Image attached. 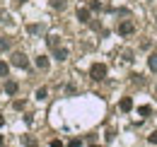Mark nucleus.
I'll return each mask as SVG.
<instances>
[{"mask_svg": "<svg viewBox=\"0 0 157 147\" xmlns=\"http://www.w3.org/2000/svg\"><path fill=\"white\" fill-rule=\"evenodd\" d=\"M34 63H36V68H39V70H48V65H51L46 55H36V60H34Z\"/></svg>", "mask_w": 157, "mask_h": 147, "instance_id": "6e6552de", "label": "nucleus"}, {"mask_svg": "<svg viewBox=\"0 0 157 147\" xmlns=\"http://www.w3.org/2000/svg\"><path fill=\"white\" fill-rule=\"evenodd\" d=\"M123 60L131 63V60H133V53H131V51H123Z\"/></svg>", "mask_w": 157, "mask_h": 147, "instance_id": "a211bd4d", "label": "nucleus"}, {"mask_svg": "<svg viewBox=\"0 0 157 147\" xmlns=\"http://www.w3.org/2000/svg\"><path fill=\"white\" fill-rule=\"evenodd\" d=\"M155 19H157V17H155Z\"/></svg>", "mask_w": 157, "mask_h": 147, "instance_id": "bb28decb", "label": "nucleus"}, {"mask_svg": "<svg viewBox=\"0 0 157 147\" xmlns=\"http://www.w3.org/2000/svg\"><path fill=\"white\" fill-rule=\"evenodd\" d=\"M140 116H143V118L152 116V106H140Z\"/></svg>", "mask_w": 157, "mask_h": 147, "instance_id": "4468645a", "label": "nucleus"}, {"mask_svg": "<svg viewBox=\"0 0 157 147\" xmlns=\"http://www.w3.org/2000/svg\"><path fill=\"white\" fill-rule=\"evenodd\" d=\"M2 145H5V138H2V135H0V147H2Z\"/></svg>", "mask_w": 157, "mask_h": 147, "instance_id": "5701e85b", "label": "nucleus"}, {"mask_svg": "<svg viewBox=\"0 0 157 147\" xmlns=\"http://www.w3.org/2000/svg\"><path fill=\"white\" fill-rule=\"evenodd\" d=\"M78 19L82 22V24H90V19H92L90 10H87V7H78Z\"/></svg>", "mask_w": 157, "mask_h": 147, "instance_id": "20e7f679", "label": "nucleus"}, {"mask_svg": "<svg viewBox=\"0 0 157 147\" xmlns=\"http://www.w3.org/2000/svg\"><path fill=\"white\" fill-rule=\"evenodd\" d=\"M147 142H152V145H157V130H155V133H150V138H147Z\"/></svg>", "mask_w": 157, "mask_h": 147, "instance_id": "6ab92c4d", "label": "nucleus"}, {"mask_svg": "<svg viewBox=\"0 0 157 147\" xmlns=\"http://www.w3.org/2000/svg\"><path fill=\"white\" fill-rule=\"evenodd\" d=\"M133 82H136V85H143V82H145V80H143V77H140V75H133Z\"/></svg>", "mask_w": 157, "mask_h": 147, "instance_id": "aec40b11", "label": "nucleus"}, {"mask_svg": "<svg viewBox=\"0 0 157 147\" xmlns=\"http://www.w3.org/2000/svg\"><path fill=\"white\" fill-rule=\"evenodd\" d=\"M147 68H150V73H157V53H150V58H147Z\"/></svg>", "mask_w": 157, "mask_h": 147, "instance_id": "1a4fd4ad", "label": "nucleus"}, {"mask_svg": "<svg viewBox=\"0 0 157 147\" xmlns=\"http://www.w3.org/2000/svg\"><path fill=\"white\" fill-rule=\"evenodd\" d=\"M17 89H20V85H17L15 80H7V82H5V92L10 94V96H15V94H17Z\"/></svg>", "mask_w": 157, "mask_h": 147, "instance_id": "423d86ee", "label": "nucleus"}, {"mask_svg": "<svg viewBox=\"0 0 157 147\" xmlns=\"http://www.w3.org/2000/svg\"><path fill=\"white\" fill-rule=\"evenodd\" d=\"M46 96H48V89H46V87H39V89H36V99H41V101H44Z\"/></svg>", "mask_w": 157, "mask_h": 147, "instance_id": "ddd939ff", "label": "nucleus"}, {"mask_svg": "<svg viewBox=\"0 0 157 147\" xmlns=\"http://www.w3.org/2000/svg\"><path fill=\"white\" fill-rule=\"evenodd\" d=\"M90 147H101V145H94V142H92V145H90Z\"/></svg>", "mask_w": 157, "mask_h": 147, "instance_id": "b1692460", "label": "nucleus"}, {"mask_svg": "<svg viewBox=\"0 0 157 147\" xmlns=\"http://www.w3.org/2000/svg\"><path fill=\"white\" fill-rule=\"evenodd\" d=\"M29 147H39V145H29Z\"/></svg>", "mask_w": 157, "mask_h": 147, "instance_id": "a878e982", "label": "nucleus"}, {"mask_svg": "<svg viewBox=\"0 0 157 147\" xmlns=\"http://www.w3.org/2000/svg\"><path fill=\"white\" fill-rule=\"evenodd\" d=\"M5 48H10V39H7V36L0 39V51H5Z\"/></svg>", "mask_w": 157, "mask_h": 147, "instance_id": "2eb2a0df", "label": "nucleus"}, {"mask_svg": "<svg viewBox=\"0 0 157 147\" xmlns=\"http://www.w3.org/2000/svg\"><path fill=\"white\" fill-rule=\"evenodd\" d=\"M82 145V140H80V138H75V140H70V142H68V147H80Z\"/></svg>", "mask_w": 157, "mask_h": 147, "instance_id": "f3484780", "label": "nucleus"}, {"mask_svg": "<svg viewBox=\"0 0 157 147\" xmlns=\"http://www.w3.org/2000/svg\"><path fill=\"white\" fill-rule=\"evenodd\" d=\"M53 58L56 60H68V48L65 46H56L53 48Z\"/></svg>", "mask_w": 157, "mask_h": 147, "instance_id": "39448f33", "label": "nucleus"}, {"mask_svg": "<svg viewBox=\"0 0 157 147\" xmlns=\"http://www.w3.org/2000/svg\"><path fill=\"white\" fill-rule=\"evenodd\" d=\"M90 77H92L94 82H101V80L106 77V65H104V63H92V65H90Z\"/></svg>", "mask_w": 157, "mask_h": 147, "instance_id": "f257e3e1", "label": "nucleus"}, {"mask_svg": "<svg viewBox=\"0 0 157 147\" xmlns=\"http://www.w3.org/2000/svg\"><path fill=\"white\" fill-rule=\"evenodd\" d=\"M90 10H94V12L101 10V2H99V0H92V2H90Z\"/></svg>", "mask_w": 157, "mask_h": 147, "instance_id": "dca6fc26", "label": "nucleus"}, {"mask_svg": "<svg viewBox=\"0 0 157 147\" xmlns=\"http://www.w3.org/2000/svg\"><path fill=\"white\" fill-rule=\"evenodd\" d=\"M12 65H15V68H22V70H27V68H29V60H27V55H24V53L17 51V53H12Z\"/></svg>", "mask_w": 157, "mask_h": 147, "instance_id": "7ed1b4c3", "label": "nucleus"}, {"mask_svg": "<svg viewBox=\"0 0 157 147\" xmlns=\"http://www.w3.org/2000/svg\"><path fill=\"white\" fill-rule=\"evenodd\" d=\"M17 2H27V0H17Z\"/></svg>", "mask_w": 157, "mask_h": 147, "instance_id": "393cba45", "label": "nucleus"}, {"mask_svg": "<svg viewBox=\"0 0 157 147\" xmlns=\"http://www.w3.org/2000/svg\"><path fill=\"white\" fill-rule=\"evenodd\" d=\"M2 126H5V118H2V116H0V128H2Z\"/></svg>", "mask_w": 157, "mask_h": 147, "instance_id": "4be33fe9", "label": "nucleus"}, {"mask_svg": "<svg viewBox=\"0 0 157 147\" xmlns=\"http://www.w3.org/2000/svg\"><path fill=\"white\" fill-rule=\"evenodd\" d=\"M46 43H48V48L53 51L56 46H60V36H48V39H46Z\"/></svg>", "mask_w": 157, "mask_h": 147, "instance_id": "9b49d317", "label": "nucleus"}, {"mask_svg": "<svg viewBox=\"0 0 157 147\" xmlns=\"http://www.w3.org/2000/svg\"><path fill=\"white\" fill-rule=\"evenodd\" d=\"M118 34H121V36H133V34H136V24H133L131 19H121V22H118Z\"/></svg>", "mask_w": 157, "mask_h": 147, "instance_id": "f03ea898", "label": "nucleus"}, {"mask_svg": "<svg viewBox=\"0 0 157 147\" xmlns=\"http://www.w3.org/2000/svg\"><path fill=\"white\" fill-rule=\"evenodd\" d=\"M118 109L121 111H131L133 109V99H131V96H123V99L118 101Z\"/></svg>", "mask_w": 157, "mask_h": 147, "instance_id": "0eeeda50", "label": "nucleus"}, {"mask_svg": "<svg viewBox=\"0 0 157 147\" xmlns=\"http://www.w3.org/2000/svg\"><path fill=\"white\" fill-rule=\"evenodd\" d=\"M51 147H63V142L60 140H51Z\"/></svg>", "mask_w": 157, "mask_h": 147, "instance_id": "412c9836", "label": "nucleus"}, {"mask_svg": "<svg viewBox=\"0 0 157 147\" xmlns=\"http://www.w3.org/2000/svg\"><path fill=\"white\" fill-rule=\"evenodd\" d=\"M7 75H10V65H7L5 60H0V77H5V80H7Z\"/></svg>", "mask_w": 157, "mask_h": 147, "instance_id": "f8f14e48", "label": "nucleus"}, {"mask_svg": "<svg viewBox=\"0 0 157 147\" xmlns=\"http://www.w3.org/2000/svg\"><path fill=\"white\" fill-rule=\"evenodd\" d=\"M48 2H51V7H53V10H65V5H68V2H65V0H48Z\"/></svg>", "mask_w": 157, "mask_h": 147, "instance_id": "9d476101", "label": "nucleus"}]
</instances>
